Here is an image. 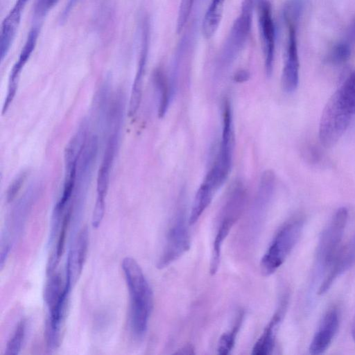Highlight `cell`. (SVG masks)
<instances>
[{
  "mask_svg": "<svg viewBox=\"0 0 355 355\" xmlns=\"http://www.w3.org/2000/svg\"><path fill=\"white\" fill-rule=\"evenodd\" d=\"M121 266L130 296L129 329L132 337L139 340L146 334L153 310V291L142 269L134 259L124 258Z\"/></svg>",
  "mask_w": 355,
  "mask_h": 355,
  "instance_id": "6da1fadb",
  "label": "cell"
},
{
  "mask_svg": "<svg viewBox=\"0 0 355 355\" xmlns=\"http://www.w3.org/2000/svg\"><path fill=\"white\" fill-rule=\"evenodd\" d=\"M303 227V219L296 218L286 223L277 231L260 261L263 275H272L284 263L297 243Z\"/></svg>",
  "mask_w": 355,
  "mask_h": 355,
  "instance_id": "7a4b0ae2",
  "label": "cell"
},
{
  "mask_svg": "<svg viewBox=\"0 0 355 355\" xmlns=\"http://www.w3.org/2000/svg\"><path fill=\"white\" fill-rule=\"evenodd\" d=\"M221 139L216 159L205 180L217 191L225 182L230 172L234 147L233 114L231 103L226 98L223 103Z\"/></svg>",
  "mask_w": 355,
  "mask_h": 355,
  "instance_id": "3957f363",
  "label": "cell"
},
{
  "mask_svg": "<svg viewBox=\"0 0 355 355\" xmlns=\"http://www.w3.org/2000/svg\"><path fill=\"white\" fill-rule=\"evenodd\" d=\"M246 198V191L244 189L239 187H233L221 209L210 260L209 272L211 275H214L218 269L223 243L243 213Z\"/></svg>",
  "mask_w": 355,
  "mask_h": 355,
  "instance_id": "277c9868",
  "label": "cell"
},
{
  "mask_svg": "<svg viewBox=\"0 0 355 355\" xmlns=\"http://www.w3.org/2000/svg\"><path fill=\"white\" fill-rule=\"evenodd\" d=\"M253 0H243L241 11L233 23L217 62V71L226 70L243 49L250 33Z\"/></svg>",
  "mask_w": 355,
  "mask_h": 355,
  "instance_id": "5b68a950",
  "label": "cell"
},
{
  "mask_svg": "<svg viewBox=\"0 0 355 355\" xmlns=\"http://www.w3.org/2000/svg\"><path fill=\"white\" fill-rule=\"evenodd\" d=\"M354 114L334 92L322 111L319 123V139L324 148L337 144L348 128Z\"/></svg>",
  "mask_w": 355,
  "mask_h": 355,
  "instance_id": "8992f818",
  "label": "cell"
},
{
  "mask_svg": "<svg viewBox=\"0 0 355 355\" xmlns=\"http://www.w3.org/2000/svg\"><path fill=\"white\" fill-rule=\"evenodd\" d=\"M189 225L185 205L180 202L167 231L164 246L157 263L158 268L167 267L189 249L191 236Z\"/></svg>",
  "mask_w": 355,
  "mask_h": 355,
  "instance_id": "52a82bcc",
  "label": "cell"
},
{
  "mask_svg": "<svg viewBox=\"0 0 355 355\" xmlns=\"http://www.w3.org/2000/svg\"><path fill=\"white\" fill-rule=\"evenodd\" d=\"M347 220V209L340 207L321 234L316 249V261L323 270L331 268L341 250Z\"/></svg>",
  "mask_w": 355,
  "mask_h": 355,
  "instance_id": "ba28073f",
  "label": "cell"
},
{
  "mask_svg": "<svg viewBox=\"0 0 355 355\" xmlns=\"http://www.w3.org/2000/svg\"><path fill=\"white\" fill-rule=\"evenodd\" d=\"M259 26L262 49L265 60V69L267 76L272 73L275 48V27L270 3L261 1L259 3Z\"/></svg>",
  "mask_w": 355,
  "mask_h": 355,
  "instance_id": "9c48e42d",
  "label": "cell"
},
{
  "mask_svg": "<svg viewBox=\"0 0 355 355\" xmlns=\"http://www.w3.org/2000/svg\"><path fill=\"white\" fill-rule=\"evenodd\" d=\"M288 39L282 71V83L285 92H294L299 82V56L297 50V29L293 25L286 26Z\"/></svg>",
  "mask_w": 355,
  "mask_h": 355,
  "instance_id": "30bf717a",
  "label": "cell"
},
{
  "mask_svg": "<svg viewBox=\"0 0 355 355\" xmlns=\"http://www.w3.org/2000/svg\"><path fill=\"white\" fill-rule=\"evenodd\" d=\"M39 33V26H34L31 29L19 58L12 68L9 76L6 98L3 106V114L7 111L15 96L20 73L35 49Z\"/></svg>",
  "mask_w": 355,
  "mask_h": 355,
  "instance_id": "8fae6325",
  "label": "cell"
},
{
  "mask_svg": "<svg viewBox=\"0 0 355 355\" xmlns=\"http://www.w3.org/2000/svg\"><path fill=\"white\" fill-rule=\"evenodd\" d=\"M339 327L338 310L331 308L323 316L318 330L310 343L309 350L311 354L318 355L324 353L331 345Z\"/></svg>",
  "mask_w": 355,
  "mask_h": 355,
  "instance_id": "7c38bea8",
  "label": "cell"
},
{
  "mask_svg": "<svg viewBox=\"0 0 355 355\" xmlns=\"http://www.w3.org/2000/svg\"><path fill=\"white\" fill-rule=\"evenodd\" d=\"M287 302L283 300L264 328L261 335L254 343L252 354L254 355H268L272 353L280 323L284 315Z\"/></svg>",
  "mask_w": 355,
  "mask_h": 355,
  "instance_id": "4fadbf2b",
  "label": "cell"
},
{
  "mask_svg": "<svg viewBox=\"0 0 355 355\" xmlns=\"http://www.w3.org/2000/svg\"><path fill=\"white\" fill-rule=\"evenodd\" d=\"M88 248V231L86 227L79 232L74 245L70 250L67 263L66 280L72 285L80 276L86 259Z\"/></svg>",
  "mask_w": 355,
  "mask_h": 355,
  "instance_id": "5bb4252c",
  "label": "cell"
},
{
  "mask_svg": "<svg viewBox=\"0 0 355 355\" xmlns=\"http://www.w3.org/2000/svg\"><path fill=\"white\" fill-rule=\"evenodd\" d=\"M148 50V31L147 27H144L142 33V42L141 49L140 53V58L138 63L137 70L134 79L130 101H129V116L130 117L134 116L140 105L144 77L146 71L147 57Z\"/></svg>",
  "mask_w": 355,
  "mask_h": 355,
  "instance_id": "9a60e30c",
  "label": "cell"
},
{
  "mask_svg": "<svg viewBox=\"0 0 355 355\" xmlns=\"http://www.w3.org/2000/svg\"><path fill=\"white\" fill-rule=\"evenodd\" d=\"M275 175L273 171H264L260 178L258 189L251 211L252 222H258L264 216L274 193Z\"/></svg>",
  "mask_w": 355,
  "mask_h": 355,
  "instance_id": "2e32d148",
  "label": "cell"
},
{
  "mask_svg": "<svg viewBox=\"0 0 355 355\" xmlns=\"http://www.w3.org/2000/svg\"><path fill=\"white\" fill-rule=\"evenodd\" d=\"M118 145L119 141L115 139L110 138L107 140L103 159L97 175V199L105 200V198L110 183L111 170Z\"/></svg>",
  "mask_w": 355,
  "mask_h": 355,
  "instance_id": "e0dca14e",
  "label": "cell"
},
{
  "mask_svg": "<svg viewBox=\"0 0 355 355\" xmlns=\"http://www.w3.org/2000/svg\"><path fill=\"white\" fill-rule=\"evenodd\" d=\"M23 10L14 5L2 21L0 33V55L3 60L15 38Z\"/></svg>",
  "mask_w": 355,
  "mask_h": 355,
  "instance_id": "ac0fdd59",
  "label": "cell"
},
{
  "mask_svg": "<svg viewBox=\"0 0 355 355\" xmlns=\"http://www.w3.org/2000/svg\"><path fill=\"white\" fill-rule=\"evenodd\" d=\"M214 187L206 180H204L195 195L192 207L189 215L190 225H194L211 203L216 192Z\"/></svg>",
  "mask_w": 355,
  "mask_h": 355,
  "instance_id": "d6986e66",
  "label": "cell"
},
{
  "mask_svg": "<svg viewBox=\"0 0 355 355\" xmlns=\"http://www.w3.org/2000/svg\"><path fill=\"white\" fill-rule=\"evenodd\" d=\"M153 82L159 95L158 115L164 116L174 94L171 80L162 69L158 68L153 73Z\"/></svg>",
  "mask_w": 355,
  "mask_h": 355,
  "instance_id": "ffe728a7",
  "label": "cell"
},
{
  "mask_svg": "<svg viewBox=\"0 0 355 355\" xmlns=\"http://www.w3.org/2000/svg\"><path fill=\"white\" fill-rule=\"evenodd\" d=\"M244 318L243 311H240L234 322L231 329L224 333L218 340L217 351L219 354L226 355L230 354L234 347L236 338L241 327Z\"/></svg>",
  "mask_w": 355,
  "mask_h": 355,
  "instance_id": "44dd1931",
  "label": "cell"
},
{
  "mask_svg": "<svg viewBox=\"0 0 355 355\" xmlns=\"http://www.w3.org/2000/svg\"><path fill=\"white\" fill-rule=\"evenodd\" d=\"M336 92L355 115V69L347 76Z\"/></svg>",
  "mask_w": 355,
  "mask_h": 355,
  "instance_id": "7402d4cb",
  "label": "cell"
},
{
  "mask_svg": "<svg viewBox=\"0 0 355 355\" xmlns=\"http://www.w3.org/2000/svg\"><path fill=\"white\" fill-rule=\"evenodd\" d=\"M306 0H287L283 8V18L286 26H298L304 12Z\"/></svg>",
  "mask_w": 355,
  "mask_h": 355,
  "instance_id": "603a6c76",
  "label": "cell"
},
{
  "mask_svg": "<svg viewBox=\"0 0 355 355\" xmlns=\"http://www.w3.org/2000/svg\"><path fill=\"white\" fill-rule=\"evenodd\" d=\"M352 42L348 39L337 42L329 53V61L335 64L346 62L352 55Z\"/></svg>",
  "mask_w": 355,
  "mask_h": 355,
  "instance_id": "cb8c5ba5",
  "label": "cell"
},
{
  "mask_svg": "<svg viewBox=\"0 0 355 355\" xmlns=\"http://www.w3.org/2000/svg\"><path fill=\"white\" fill-rule=\"evenodd\" d=\"M26 321L21 320L17 324L12 336L7 343L5 354L7 355H17L21 348L25 336Z\"/></svg>",
  "mask_w": 355,
  "mask_h": 355,
  "instance_id": "d4e9b609",
  "label": "cell"
},
{
  "mask_svg": "<svg viewBox=\"0 0 355 355\" xmlns=\"http://www.w3.org/2000/svg\"><path fill=\"white\" fill-rule=\"evenodd\" d=\"M194 1L180 0L176 24V31L178 33H180L183 31L191 15Z\"/></svg>",
  "mask_w": 355,
  "mask_h": 355,
  "instance_id": "484cf974",
  "label": "cell"
},
{
  "mask_svg": "<svg viewBox=\"0 0 355 355\" xmlns=\"http://www.w3.org/2000/svg\"><path fill=\"white\" fill-rule=\"evenodd\" d=\"M26 176L27 172L24 171L19 173L12 181L6 193V200L8 202H12L15 198L16 196L23 186L26 179Z\"/></svg>",
  "mask_w": 355,
  "mask_h": 355,
  "instance_id": "4316f807",
  "label": "cell"
},
{
  "mask_svg": "<svg viewBox=\"0 0 355 355\" xmlns=\"http://www.w3.org/2000/svg\"><path fill=\"white\" fill-rule=\"evenodd\" d=\"M105 207V200L96 199L92 220V225L94 228H98L100 225L103 218Z\"/></svg>",
  "mask_w": 355,
  "mask_h": 355,
  "instance_id": "83f0119b",
  "label": "cell"
},
{
  "mask_svg": "<svg viewBox=\"0 0 355 355\" xmlns=\"http://www.w3.org/2000/svg\"><path fill=\"white\" fill-rule=\"evenodd\" d=\"M58 1L59 0H37L35 8V14L40 17L46 15Z\"/></svg>",
  "mask_w": 355,
  "mask_h": 355,
  "instance_id": "f1b7e54d",
  "label": "cell"
},
{
  "mask_svg": "<svg viewBox=\"0 0 355 355\" xmlns=\"http://www.w3.org/2000/svg\"><path fill=\"white\" fill-rule=\"evenodd\" d=\"M225 0H211L207 9L218 12H223Z\"/></svg>",
  "mask_w": 355,
  "mask_h": 355,
  "instance_id": "f546056e",
  "label": "cell"
},
{
  "mask_svg": "<svg viewBox=\"0 0 355 355\" xmlns=\"http://www.w3.org/2000/svg\"><path fill=\"white\" fill-rule=\"evenodd\" d=\"M250 78V73L244 69H241L235 73L234 80L236 83H243Z\"/></svg>",
  "mask_w": 355,
  "mask_h": 355,
  "instance_id": "4dcf8cb0",
  "label": "cell"
},
{
  "mask_svg": "<svg viewBox=\"0 0 355 355\" xmlns=\"http://www.w3.org/2000/svg\"><path fill=\"white\" fill-rule=\"evenodd\" d=\"M10 244L6 243L5 245L1 246V256H0V266L1 270H2L4 263L7 259V257L8 255V252L10 251Z\"/></svg>",
  "mask_w": 355,
  "mask_h": 355,
  "instance_id": "1f68e13d",
  "label": "cell"
},
{
  "mask_svg": "<svg viewBox=\"0 0 355 355\" xmlns=\"http://www.w3.org/2000/svg\"><path fill=\"white\" fill-rule=\"evenodd\" d=\"M28 1L29 0H17L15 5L17 6L18 7H19L24 10V7L26 6V5L28 2Z\"/></svg>",
  "mask_w": 355,
  "mask_h": 355,
  "instance_id": "d6a6232c",
  "label": "cell"
},
{
  "mask_svg": "<svg viewBox=\"0 0 355 355\" xmlns=\"http://www.w3.org/2000/svg\"><path fill=\"white\" fill-rule=\"evenodd\" d=\"M352 336L353 340L355 343V316H354L352 326Z\"/></svg>",
  "mask_w": 355,
  "mask_h": 355,
  "instance_id": "836d02e7",
  "label": "cell"
}]
</instances>
